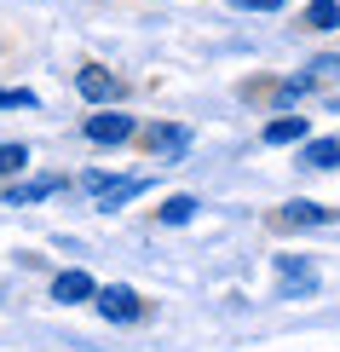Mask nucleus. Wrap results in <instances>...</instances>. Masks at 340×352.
<instances>
[{
	"label": "nucleus",
	"mask_w": 340,
	"mask_h": 352,
	"mask_svg": "<svg viewBox=\"0 0 340 352\" xmlns=\"http://www.w3.org/2000/svg\"><path fill=\"white\" fill-rule=\"evenodd\" d=\"M144 144H150L161 162H173V156L190 151V133H185V127H173V122H156V127H144Z\"/></svg>",
	"instance_id": "423d86ee"
},
{
	"label": "nucleus",
	"mask_w": 340,
	"mask_h": 352,
	"mask_svg": "<svg viewBox=\"0 0 340 352\" xmlns=\"http://www.w3.org/2000/svg\"><path fill=\"white\" fill-rule=\"evenodd\" d=\"M283 98H317V104H340V58H317L300 76L283 81Z\"/></svg>",
	"instance_id": "f257e3e1"
},
{
	"label": "nucleus",
	"mask_w": 340,
	"mask_h": 352,
	"mask_svg": "<svg viewBox=\"0 0 340 352\" xmlns=\"http://www.w3.org/2000/svg\"><path fill=\"white\" fill-rule=\"evenodd\" d=\"M277 272H283V300H300L317 289V266L300 254H277Z\"/></svg>",
	"instance_id": "7ed1b4c3"
},
{
	"label": "nucleus",
	"mask_w": 340,
	"mask_h": 352,
	"mask_svg": "<svg viewBox=\"0 0 340 352\" xmlns=\"http://www.w3.org/2000/svg\"><path fill=\"white\" fill-rule=\"evenodd\" d=\"M277 219H283V226H335L340 219V208H323V202H283V208H277Z\"/></svg>",
	"instance_id": "6e6552de"
},
{
	"label": "nucleus",
	"mask_w": 340,
	"mask_h": 352,
	"mask_svg": "<svg viewBox=\"0 0 340 352\" xmlns=\"http://www.w3.org/2000/svg\"><path fill=\"white\" fill-rule=\"evenodd\" d=\"M23 168H29V144L6 139V144H0V179H12V173H23Z\"/></svg>",
	"instance_id": "4468645a"
},
{
	"label": "nucleus",
	"mask_w": 340,
	"mask_h": 352,
	"mask_svg": "<svg viewBox=\"0 0 340 352\" xmlns=\"http://www.w3.org/2000/svg\"><path fill=\"white\" fill-rule=\"evenodd\" d=\"M306 29H340V0H312L306 6Z\"/></svg>",
	"instance_id": "ddd939ff"
},
{
	"label": "nucleus",
	"mask_w": 340,
	"mask_h": 352,
	"mask_svg": "<svg viewBox=\"0 0 340 352\" xmlns=\"http://www.w3.org/2000/svg\"><path fill=\"white\" fill-rule=\"evenodd\" d=\"M236 12H283V0H231Z\"/></svg>",
	"instance_id": "f3484780"
},
{
	"label": "nucleus",
	"mask_w": 340,
	"mask_h": 352,
	"mask_svg": "<svg viewBox=\"0 0 340 352\" xmlns=\"http://www.w3.org/2000/svg\"><path fill=\"white\" fill-rule=\"evenodd\" d=\"M41 98L29 93V87H0V110H35Z\"/></svg>",
	"instance_id": "2eb2a0df"
},
{
	"label": "nucleus",
	"mask_w": 340,
	"mask_h": 352,
	"mask_svg": "<svg viewBox=\"0 0 340 352\" xmlns=\"http://www.w3.org/2000/svg\"><path fill=\"white\" fill-rule=\"evenodd\" d=\"M306 133H312L306 116H271V122H265V144H300Z\"/></svg>",
	"instance_id": "9d476101"
},
{
	"label": "nucleus",
	"mask_w": 340,
	"mask_h": 352,
	"mask_svg": "<svg viewBox=\"0 0 340 352\" xmlns=\"http://www.w3.org/2000/svg\"><path fill=\"white\" fill-rule=\"evenodd\" d=\"M58 185H64V179H29V185H12V190H6V202H12V208H23V202H41V197H52Z\"/></svg>",
	"instance_id": "f8f14e48"
},
{
	"label": "nucleus",
	"mask_w": 340,
	"mask_h": 352,
	"mask_svg": "<svg viewBox=\"0 0 340 352\" xmlns=\"http://www.w3.org/2000/svg\"><path fill=\"white\" fill-rule=\"evenodd\" d=\"M300 168H340V139H300Z\"/></svg>",
	"instance_id": "9b49d317"
},
{
	"label": "nucleus",
	"mask_w": 340,
	"mask_h": 352,
	"mask_svg": "<svg viewBox=\"0 0 340 352\" xmlns=\"http://www.w3.org/2000/svg\"><path fill=\"white\" fill-rule=\"evenodd\" d=\"M93 306L110 318V324H133V318L144 312V306H139V295H133L127 283H110V289H98V295H93Z\"/></svg>",
	"instance_id": "20e7f679"
},
{
	"label": "nucleus",
	"mask_w": 340,
	"mask_h": 352,
	"mask_svg": "<svg viewBox=\"0 0 340 352\" xmlns=\"http://www.w3.org/2000/svg\"><path fill=\"white\" fill-rule=\"evenodd\" d=\"M144 190H150V179H144V173H127V179H110L104 190H98V208H122V202L144 197Z\"/></svg>",
	"instance_id": "1a4fd4ad"
},
{
	"label": "nucleus",
	"mask_w": 340,
	"mask_h": 352,
	"mask_svg": "<svg viewBox=\"0 0 340 352\" xmlns=\"http://www.w3.org/2000/svg\"><path fill=\"white\" fill-rule=\"evenodd\" d=\"M133 133H139V122H133V116H122V110L87 116V139H93V144H122V139H133Z\"/></svg>",
	"instance_id": "39448f33"
},
{
	"label": "nucleus",
	"mask_w": 340,
	"mask_h": 352,
	"mask_svg": "<svg viewBox=\"0 0 340 352\" xmlns=\"http://www.w3.org/2000/svg\"><path fill=\"white\" fill-rule=\"evenodd\" d=\"M93 295H98V283L87 272H58L52 277V300L58 306H81V300H93Z\"/></svg>",
	"instance_id": "0eeeda50"
},
{
	"label": "nucleus",
	"mask_w": 340,
	"mask_h": 352,
	"mask_svg": "<svg viewBox=\"0 0 340 352\" xmlns=\"http://www.w3.org/2000/svg\"><path fill=\"white\" fill-rule=\"evenodd\" d=\"M190 214H196V202H190V197H168V202H161V219H168V226H185Z\"/></svg>",
	"instance_id": "dca6fc26"
},
{
	"label": "nucleus",
	"mask_w": 340,
	"mask_h": 352,
	"mask_svg": "<svg viewBox=\"0 0 340 352\" xmlns=\"http://www.w3.org/2000/svg\"><path fill=\"white\" fill-rule=\"evenodd\" d=\"M76 93L87 98V104H115V98L127 93V81L115 76V69H104V64H81L76 69Z\"/></svg>",
	"instance_id": "f03ea898"
}]
</instances>
